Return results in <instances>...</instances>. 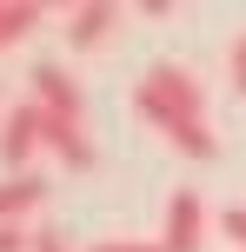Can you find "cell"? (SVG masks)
Returning <instances> with one entry per match:
<instances>
[{
  "label": "cell",
  "mask_w": 246,
  "mask_h": 252,
  "mask_svg": "<svg viewBox=\"0 0 246 252\" xmlns=\"http://www.w3.org/2000/svg\"><path fill=\"white\" fill-rule=\"evenodd\" d=\"M34 252H73V246H67V232H53V226H40V232H34Z\"/></svg>",
  "instance_id": "obj_13"
},
{
  "label": "cell",
  "mask_w": 246,
  "mask_h": 252,
  "mask_svg": "<svg viewBox=\"0 0 246 252\" xmlns=\"http://www.w3.org/2000/svg\"><path fill=\"white\" fill-rule=\"evenodd\" d=\"M47 153L60 166H73V173H87L93 166V133H87V120H53L47 113Z\"/></svg>",
  "instance_id": "obj_6"
},
{
  "label": "cell",
  "mask_w": 246,
  "mask_h": 252,
  "mask_svg": "<svg viewBox=\"0 0 246 252\" xmlns=\"http://www.w3.org/2000/svg\"><path fill=\"white\" fill-rule=\"evenodd\" d=\"M207 232H213L207 199H200L193 186H180V192L167 199V232H160V246H167V252H200V246H207Z\"/></svg>",
  "instance_id": "obj_4"
},
{
  "label": "cell",
  "mask_w": 246,
  "mask_h": 252,
  "mask_svg": "<svg viewBox=\"0 0 246 252\" xmlns=\"http://www.w3.org/2000/svg\"><path fill=\"white\" fill-rule=\"evenodd\" d=\"M34 153H47V113H40L34 100H13L7 120H0V166L7 173H34Z\"/></svg>",
  "instance_id": "obj_2"
},
{
  "label": "cell",
  "mask_w": 246,
  "mask_h": 252,
  "mask_svg": "<svg viewBox=\"0 0 246 252\" xmlns=\"http://www.w3.org/2000/svg\"><path fill=\"white\" fill-rule=\"evenodd\" d=\"M226 66H233V93H246V33L233 40V53H226Z\"/></svg>",
  "instance_id": "obj_12"
},
{
  "label": "cell",
  "mask_w": 246,
  "mask_h": 252,
  "mask_svg": "<svg viewBox=\"0 0 246 252\" xmlns=\"http://www.w3.org/2000/svg\"><path fill=\"white\" fill-rule=\"evenodd\" d=\"M47 199V179L40 173H7L0 179V226H27V213Z\"/></svg>",
  "instance_id": "obj_7"
},
{
  "label": "cell",
  "mask_w": 246,
  "mask_h": 252,
  "mask_svg": "<svg viewBox=\"0 0 246 252\" xmlns=\"http://www.w3.org/2000/svg\"><path fill=\"white\" fill-rule=\"evenodd\" d=\"M87 252H167L160 239H93Z\"/></svg>",
  "instance_id": "obj_9"
},
{
  "label": "cell",
  "mask_w": 246,
  "mask_h": 252,
  "mask_svg": "<svg viewBox=\"0 0 246 252\" xmlns=\"http://www.w3.org/2000/svg\"><path fill=\"white\" fill-rule=\"evenodd\" d=\"M27 100H34L40 113H53V120H87V93H80V80L67 73L60 60H34V73H27Z\"/></svg>",
  "instance_id": "obj_3"
},
{
  "label": "cell",
  "mask_w": 246,
  "mask_h": 252,
  "mask_svg": "<svg viewBox=\"0 0 246 252\" xmlns=\"http://www.w3.org/2000/svg\"><path fill=\"white\" fill-rule=\"evenodd\" d=\"M40 20H47V7H40V0H0V53L20 47Z\"/></svg>",
  "instance_id": "obj_8"
},
{
  "label": "cell",
  "mask_w": 246,
  "mask_h": 252,
  "mask_svg": "<svg viewBox=\"0 0 246 252\" xmlns=\"http://www.w3.org/2000/svg\"><path fill=\"white\" fill-rule=\"evenodd\" d=\"M120 20H127V7H113V0H80V7H67V40L73 47H106Z\"/></svg>",
  "instance_id": "obj_5"
},
{
  "label": "cell",
  "mask_w": 246,
  "mask_h": 252,
  "mask_svg": "<svg viewBox=\"0 0 246 252\" xmlns=\"http://www.w3.org/2000/svg\"><path fill=\"white\" fill-rule=\"evenodd\" d=\"M133 113L153 120L160 133L193 126V120H207V87H200V73H186L180 60H153L133 80Z\"/></svg>",
  "instance_id": "obj_1"
},
{
  "label": "cell",
  "mask_w": 246,
  "mask_h": 252,
  "mask_svg": "<svg viewBox=\"0 0 246 252\" xmlns=\"http://www.w3.org/2000/svg\"><path fill=\"white\" fill-rule=\"evenodd\" d=\"M220 232H226V239L246 252V206H226V213H220Z\"/></svg>",
  "instance_id": "obj_10"
},
{
  "label": "cell",
  "mask_w": 246,
  "mask_h": 252,
  "mask_svg": "<svg viewBox=\"0 0 246 252\" xmlns=\"http://www.w3.org/2000/svg\"><path fill=\"white\" fill-rule=\"evenodd\" d=\"M0 252H34V232L27 226H0Z\"/></svg>",
  "instance_id": "obj_11"
}]
</instances>
